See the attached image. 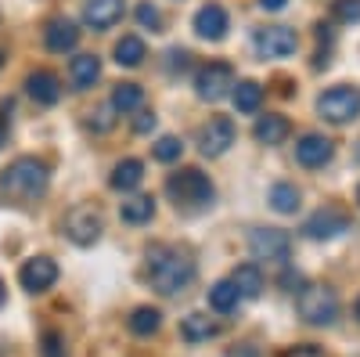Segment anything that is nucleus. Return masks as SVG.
<instances>
[{"instance_id":"1","label":"nucleus","mask_w":360,"mask_h":357,"mask_svg":"<svg viewBox=\"0 0 360 357\" xmlns=\"http://www.w3.org/2000/svg\"><path fill=\"white\" fill-rule=\"evenodd\" d=\"M148 282L162 296H176L195 282V263L173 246H152L148 249Z\"/></svg>"},{"instance_id":"2","label":"nucleus","mask_w":360,"mask_h":357,"mask_svg":"<svg viewBox=\"0 0 360 357\" xmlns=\"http://www.w3.org/2000/svg\"><path fill=\"white\" fill-rule=\"evenodd\" d=\"M47 184H51V173H47V166H44L40 159H33V156L15 159V163L4 170V177H0V188H4L11 199H22V202L40 199V195L47 192Z\"/></svg>"},{"instance_id":"3","label":"nucleus","mask_w":360,"mask_h":357,"mask_svg":"<svg viewBox=\"0 0 360 357\" xmlns=\"http://www.w3.org/2000/svg\"><path fill=\"white\" fill-rule=\"evenodd\" d=\"M295 311L307 325H332L339 318V296L328 285H307L295 296Z\"/></svg>"},{"instance_id":"4","label":"nucleus","mask_w":360,"mask_h":357,"mask_svg":"<svg viewBox=\"0 0 360 357\" xmlns=\"http://www.w3.org/2000/svg\"><path fill=\"white\" fill-rule=\"evenodd\" d=\"M166 192L180 202H188V206H205V202H213L217 188L213 181L198 170V166H184L180 173H169V181H166Z\"/></svg>"},{"instance_id":"5","label":"nucleus","mask_w":360,"mask_h":357,"mask_svg":"<svg viewBox=\"0 0 360 357\" xmlns=\"http://www.w3.org/2000/svg\"><path fill=\"white\" fill-rule=\"evenodd\" d=\"M317 115L335 127L349 123V119L360 115V91L356 87H332V91H324L317 98Z\"/></svg>"},{"instance_id":"6","label":"nucleus","mask_w":360,"mask_h":357,"mask_svg":"<svg viewBox=\"0 0 360 357\" xmlns=\"http://www.w3.org/2000/svg\"><path fill=\"white\" fill-rule=\"evenodd\" d=\"M252 47L259 58H288V54H295L299 37L288 25H263L252 33Z\"/></svg>"},{"instance_id":"7","label":"nucleus","mask_w":360,"mask_h":357,"mask_svg":"<svg viewBox=\"0 0 360 357\" xmlns=\"http://www.w3.org/2000/svg\"><path fill=\"white\" fill-rule=\"evenodd\" d=\"M249 249L256 260H274V263H285L288 253H292V238L288 231L281 227H256L249 234Z\"/></svg>"},{"instance_id":"8","label":"nucleus","mask_w":360,"mask_h":357,"mask_svg":"<svg viewBox=\"0 0 360 357\" xmlns=\"http://www.w3.org/2000/svg\"><path fill=\"white\" fill-rule=\"evenodd\" d=\"M195 87H198V98L202 101H220L234 91V69L227 62H209L198 76H195Z\"/></svg>"},{"instance_id":"9","label":"nucleus","mask_w":360,"mask_h":357,"mask_svg":"<svg viewBox=\"0 0 360 357\" xmlns=\"http://www.w3.org/2000/svg\"><path fill=\"white\" fill-rule=\"evenodd\" d=\"M234 123H231V115H213L209 123L198 130V148H202V156H209V159H217V156H224L227 148L234 144Z\"/></svg>"},{"instance_id":"10","label":"nucleus","mask_w":360,"mask_h":357,"mask_svg":"<svg viewBox=\"0 0 360 357\" xmlns=\"http://www.w3.org/2000/svg\"><path fill=\"white\" fill-rule=\"evenodd\" d=\"M342 231H349V217L339 213V210H332V206H324V210L310 213L307 224H303V234L314 238V242H328V238H335Z\"/></svg>"},{"instance_id":"11","label":"nucleus","mask_w":360,"mask_h":357,"mask_svg":"<svg viewBox=\"0 0 360 357\" xmlns=\"http://www.w3.org/2000/svg\"><path fill=\"white\" fill-rule=\"evenodd\" d=\"M65 234L76 246H94L101 238V217L90 210V206H76V210L65 217Z\"/></svg>"},{"instance_id":"12","label":"nucleus","mask_w":360,"mask_h":357,"mask_svg":"<svg viewBox=\"0 0 360 357\" xmlns=\"http://www.w3.org/2000/svg\"><path fill=\"white\" fill-rule=\"evenodd\" d=\"M332 156H335V144L328 141L324 134H303L295 141V159H299V166H307V170L328 166Z\"/></svg>"},{"instance_id":"13","label":"nucleus","mask_w":360,"mask_h":357,"mask_svg":"<svg viewBox=\"0 0 360 357\" xmlns=\"http://www.w3.org/2000/svg\"><path fill=\"white\" fill-rule=\"evenodd\" d=\"M18 282L25 292H47L54 282H58V263L51 256H33V260H25L22 263V271H18Z\"/></svg>"},{"instance_id":"14","label":"nucleus","mask_w":360,"mask_h":357,"mask_svg":"<svg viewBox=\"0 0 360 357\" xmlns=\"http://www.w3.org/2000/svg\"><path fill=\"white\" fill-rule=\"evenodd\" d=\"M227 29H231V18H227V11L220 4H205V8L195 11V33L202 40H213L217 44V40L227 37Z\"/></svg>"},{"instance_id":"15","label":"nucleus","mask_w":360,"mask_h":357,"mask_svg":"<svg viewBox=\"0 0 360 357\" xmlns=\"http://www.w3.org/2000/svg\"><path fill=\"white\" fill-rule=\"evenodd\" d=\"M123 0H86L83 4V22L90 29H98V33H105V29H112L119 18H123Z\"/></svg>"},{"instance_id":"16","label":"nucleus","mask_w":360,"mask_h":357,"mask_svg":"<svg viewBox=\"0 0 360 357\" xmlns=\"http://www.w3.org/2000/svg\"><path fill=\"white\" fill-rule=\"evenodd\" d=\"M25 91L37 105H54L58 98H62V80H58L51 69H37V73H29Z\"/></svg>"},{"instance_id":"17","label":"nucleus","mask_w":360,"mask_h":357,"mask_svg":"<svg viewBox=\"0 0 360 357\" xmlns=\"http://www.w3.org/2000/svg\"><path fill=\"white\" fill-rule=\"evenodd\" d=\"M44 40H47V51L54 54H65L79 44V25L69 22V18H51L47 29H44Z\"/></svg>"},{"instance_id":"18","label":"nucleus","mask_w":360,"mask_h":357,"mask_svg":"<svg viewBox=\"0 0 360 357\" xmlns=\"http://www.w3.org/2000/svg\"><path fill=\"white\" fill-rule=\"evenodd\" d=\"M69 76L76 83V91H90L101 76V58L98 54H76L72 65H69Z\"/></svg>"},{"instance_id":"19","label":"nucleus","mask_w":360,"mask_h":357,"mask_svg":"<svg viewBox=\"0 0 360 357\" xmlns=\"http://www.w3.org/2000/svg\"><path fill=\"white\" fill-rule=\"evenodd\" d=\"M288 134H292V123L285 115H259L256 127H252V137L259 144H281Z\"/></svg>"},{"instance_id":"20","label":"nucleus","mask_w":360,"mask_h":357,"mask_svg":"<svg viewBox=\"0 0 360 357\" xmlns=\"http://www.w3.org/2000/svg\"><path fill=\"white\" fill-rule=\"evenodd\" d=\"M217 332H220V325L209 314H198V311L180 321V336H184L188 343H205V339H213Z\"/></svg>"},{"instance_id":"21","label":"nucleus","mask_w":360,"mask_h":357,"mask_svg":"<svg viewBox=\"0 0 360 357\" xmlns=\"http://www.w3.org/2000/svg\"><path fill=\"white\" fill-rule=\"evenodd\" d=\"M141 181H144V163H141V159H123V163H115L108 184H112L115 192H134Z\"/></svg>"},{"instance_id":"22","label":"nucleus","mask_w":360,"mask_h":357,"mask_svg":"<svg viewBox=\"0 0 360 357\" xmlns=\"http://www.w3.org/2000/svg\"><path fill=\"white\" fill-rule=\"evenodd\" d=\"M231 282L238 285V292H242V300H256V296L263 292V271H259L256 263H242V267H234Z\"/></svg>"},{"instance_id":"23","label":"nucleus","mask_w":360,"mask_h":357,"mask_svg":"<svg viewBox=\"0 0 360 357\" xmlns=\"http://www.w3.org/2000/svg\"><path fill=\"white\" fill-rule=\"evenodd\" d=\"M231 98H234V108H238V112L252 115V112H259V105H263V87H259L256 80H242V83H234Z\"/></svg>"},{"instance_id":"24","label":"nucleus","mask_w":360,"mask_h":357,"mask_svg":"<svg viewBox=\"0 0 360 357\" xmlns=\"http://www.w3.org/2000/svg\"><path fill=\"white\" fill-rule=\"evenodd\" d=\"M119 217H123L127 224H148L155 217V199L152 195H134V199H127L123 206H119Z\"/></svg>"},{"instance_id":"25","label":"nucleus","mask_w":360,"mask_h":357,"mask_svg":"<svg viewBox=\"0 0 360 357\" xmlns=\"http://www.w3.org/2000/svg\"><path fill=\"white\" fill-rule=\"evenodd\" d=\"M238 300H242V292H238V285L231 278H224V282H217L213 289H209V307L220 311V314H231L238 307Z\"/></svg>"},{"instance_id":"26","label":"nucleus","mask_w":360,"mask_h":357,"mask_svg":"<svg viewBox=\"0 0 360 357\" xmlns=\"http://www.w3.org/2000/svg\"><path fill=\"white\" fill-rule=\"evenodd\" d=\"M108 101L115 105V112H123V115H127V112H137V108L144 105V87H141V83H119Z\"/></svg>"},{"instance_id":"27","label":"nucleus","mask_w":360,"mask_h":357,"mask_svg":"<svg viewBox=\"0 0 360 357\" xmlns=\"http://www.w3.org/2000/svg\"><path fill=\"white\" fill-rule=\"evenodd\" d=\"M144 58H148V51H144V40L141 37H123V40L115 44V62L123 65V69H137Z\"/></svg>"},{"instance_id":"28","label":"nucleus","mask_w":360,"mask_h":357,"mask_svg":"<svg viewBox=\"0 0 360 357\" xmlns=\"http://www.w3.org/2000/svg\"><path fill=\"white\" fill-rule=\"evenodd\" d=\"M159 325H162V314H159L155 307H137V311L130 314V332H134V336H155Z\"/></svg>"},{"instance_id":"29","label":"nucleus","mask_w":360,"mask_h":357,"mask_svg":"<svg viewBox=\"0 0 360 357\" xmlns=\"http://www.w3.org/2000/svg\"><path fill=\"white\" fill-rule=\"evenodd\" d=\"M270 206H274L278 213H295L299 210V188L295 184H288V181H281V184H274L270 188Z\"/></svg>"},{"instance_id":"30","label":"nucleus","mask_w":360,"mask_h":357,"mask_svg":"<svg viewBox=\"0 0 360 357\" xmlns=\"http://www.w3.org/2000/svg\"><path fill=\"white\" fill-rule=\"evenodd\" d=\"M152 156L159 163H176L180 156H184V141H180V137H159L155 148H152Z\"/></svg>"},{"instance_id":"31","label":"nucleus","mask_w":360,"mask_h":357,"mask_svg":"<svg viewBox=\"0 0 360 357\" xmlns=\"http://www.w3.org/2000/svg\"><path fill=\"white\" fill-rule=\"evenodd\" d=\"M332 18L342 22V25L360 22V0H335V4H332Z\"/></svg>"},{"instance_id":"32","label":"nucleus","mask_w":360,"mask_h":357,"mask_svg":"<svg viewBox=\"0 0 360 357\" xmlns=\"http://www.w3.org/2000/svg\"><path fill=\"white\" fill-rule=\"evenodd\" d=\"M137 22H141V29H152V33H159V29H162V15H159L155 4H141L137 8Z\"/></svg>"},{"instance_id":"33","label":"nucleus","mask_w":360,"mask_h":357,"mask_svg":"<svg viewBox=\"0 0 360 357\" xmlns=\"http://www.w3.org/2000/svg\"><path fill=\"white\" fill-rule=\"evenodd\" d=\"M112 112H115V105H112V101H108V105H101L94 115H90V127H94L98 134L112 130V123H115V115H112Z\"/></svg>"},{"instance_id":"34","label":"nucleus","mask_w":360,"mask_h":357,"mask_svg":"<svg viewBox=\"0 0 360 357\" xmlns=\"http://www.w3.org/2000/svg\"><path fill=\"white\" fill-rule=\"evenodd\" d=\"M44 357H65V346H62V336L58 332L44 336Z\"/></svg>"},{"instance_id":"35","label":"nucleus","mask_w":360,"mask_h":357,"mask_svg":"<svg viewBox=\"0 0 360 357\" xmlns=\"http://www.w3.org/2000/svg\"><path fill=\"white\" fill-rule=\"evenodd\" d=\"M281 357H324V350L314 346V343H299V346H288Z\"/></svg>"},{"instance_id":"36","label":"nucleus","mask_w":360,"mask_h":357,"mask_svg":"<svg viewBox=\"0 0 360 357\" xmlns=\"http://www.w3.org/2000/svg\"><path fill=\"white\" fill-rule=\"evenodd\" d=\"M134 130H137V134H148V130H155V112H148V108H137Z\"/></svg>"},{"instance_id":"37","label":"nucleus","mask_w":360,"mask_h":357,"mask_svg":"<svg viewBox=\"0 0 360 357\" xmlns=\"http://www.w3.org/2000/svg\"><path fill=\"white\" fill-rule=\"evenodd\" d=\"M8 130H11V119H8V105H0V148L8 144Z\"/></svg>"},{"instance_id":"38","label":"nucleus","mask_w":360,"mask_h":357,"mask_svg":"<svg viewBox=\"0 0 360 357\" xmlns=\"http://www.w3.org/2000/svg\"><path fill=\"white\" fill-rule=\"evenodd\" d=\"M285 4H288V0H259V8H263V11H281Z\"/></svg>"},{"instance_id":"39","label":"nucleus","mask_w":360,"mask_h":357,"mask_svg":"<svg viewBox=\"0 0 360 357\" xmlns=\"http://www.w3.org/2000/svg\"><path fill=\"white\" fill-rule=\"evenodd\" d=\"M231 357H259V350L256 346H238V350H231Z\"/></svg>"},{"instance_id":"40","label":"nucleus","mask_w":360,"mask_h":357,"mask_svg":"<svg viewBox=\"0 0 360 357\" xmlns=\"http://www.w3.org/2000/svg\"><path fill=\"white\" fill-rule=\"evenodd\" d=\"M0 307H4V282H0Z\"/></svg>"},{"instance_id":"41","label":"nucleus","mask_w":360,"mask_h":357,"mask_svg":"<svg viewBox=\"0 0 360 357\" xmlns=\"http://www.w3.org/2000/svg\"><path fill=\"white\" fill-rule=\"evenodd\" d=\"M0 69H4V51H0Z\"/></svg>"},{"instance_id":"42","label":"nucleus","mask_w":360,"mask_h":357,"mask_svg":"<svg viewBox=\"0 0 360 357\" xmlns=\"http://www.w3.org/2000/svg\"><path fill=\"white\" fill-rule=\"evenodd\" d=\"M356 318H360V296H356Z\"/></svg>"},{"instance_id":"43","label":"nucleus","mask_w":360,"mask_h":357,"mask_svg":"<svg viewBox=\"0 0 360 357\" xmlns=\"http://www.w3.org/2000/svg\"><path fill=\"white\" fill-rule=\"evenodd\" d=\"M356 206H360V188H356Z\"/></svg>"}]
</instances>
